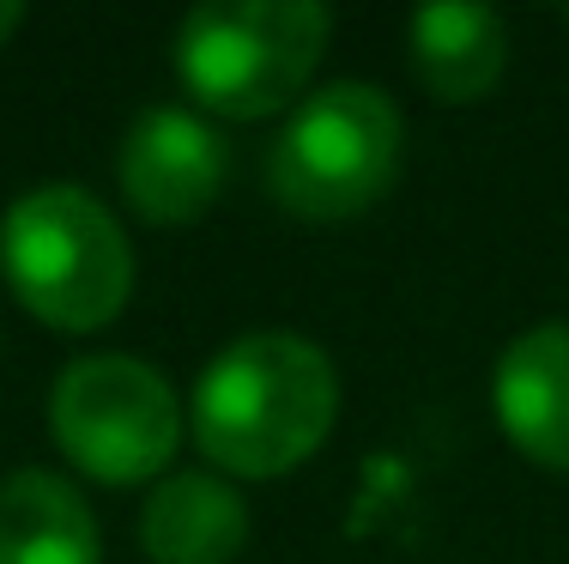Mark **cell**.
<instances>
[{
	"instance_id": "8",
	"label": "cell",
	"mask_w": 569,
	"mask_h": 564,
	"mask_svg": "<svg viewBox=\"0 0 569 564\" xmlns=\"http://www.w3.org/2000/svg\"><path fill=\"white\" fill-rule=\"evenodd\" d=\"M140 546L152 564H230L249 546V504L212 467H176L140 504Z\"/></svg>"
},
{
	"instance_id": "2",
	"label": "cell",
	"mask_w": 569,
	"mask_h": 564,
	"mask_svg": "<svg viewBox=\"0 0 569 564\" xmlns=\"http://www.w3.org/2000/svg\"><path fill=\"white\" fill-rule=\"evenodd\" d=\"M0 279L43 328L98 334L133 298V244L79 182H37L0 212Z\"/></svg>"
},
{
	"instance_id": "1",
	"label": "cell",
	"mask_w": 569,
	"mask_h": 564,
	"mask_svg": "<svg viewBox=\"0 0 569 564\" xmlns=\"http://www.w3.org/2000/svg\"><path fill=\"white\" fill-rule=\"evenodd\" d=\"M340 419V370L309 334H237L194 383L188 432L224 479H279L303 467Z\"/></svg>"
},
{
	"instance_id": "10",
	"label": "cell",
	"mask_w": 569,
	"mask_h": 564,
	"mask_svg": "<svg viewBox=\"0 0 569 564\" xmlns=\"http://www.w3.org/2000/svg\"><path fill=\"white\" fill-rule=\"evenodd\" d=\"M0 564H103V534L86 492L49 467L0 479Z\"/></svg>"
},
{
	"instance_id": "4",
	"label": "cell",
	"mask_w": 569,
	"mask_h": 564,
	"mask_svg": "<svg viewBox=\"0 0 569 564\" xmlns=\"http://www.w3.org/2000/svg\"><path fill=\"white\" fill-rule=\"evenodd\" d=\"M400 110L370 79H333L284 110L267 152V188L297 219H358L395 188Z\"/></svg>"
},
{
	"instance_id": "7",
	"label": "cell",
	"mask_w": 569,
	"mask_h": 564,
	"mask_svg": "<svg viewBox=\"0 0 569 564\" xmlns=\"http://www.w3.org/2000/svg\"><path fill=\"white\" fill-rule=\"evenodd\" d=\"M497 425L527 462L569 474V321H533L491 370Z\"/></svg>"
},
{
	"instance_id": "12",
	"label": "cell",
	"mask_w": 569,
	"mask_h": 564,
	"mask_svg": "<svg viewBox=\"0 0 569 564\" xmlns=\"http://www.w3.org/2000/svg\"><path fill=\"white\" fill-rule=\"evenodd\" d=\"M563 31H569V7H563Z\"/></svg>"
},
{
	"instance_id": "9",
	"label": "cell",
	"mask_w": 569,
	"mask_h": 564,
	"mask_svg": "<svg viewBox=\"0 0 569 564\" xmlns=\"http://www.w3.org/2000/svg\"><path fill=\"white\" fill-rule=\"evenodd\" d=\"M406 56L437 103H479L509 67V24L497 7H418L406 19Z\"/></svg>"
},
{
	"instance_id": "6",
	"label": "cell",
	"mask_w": 569,
	"mask_h": 564,
	"mask_svg": "<svg viewBox=\"0 0 569 564\" xmlns=\"http://www.w3.org/2000/svg\"><path fill=\"white\" fill-rule=\"evenodd\" d=\"M116 177L140 219L188 225L219 200V188L230 177V146L200 110L158 103V110L133 116V128L121 133Z\"/></svg>"
},
{
	"instance_id": "3",
	"label": "cell",
	"mask_w": 569,
	"mask_h": 564,
	"mask_svg": "<svg viewBox=\"0 0 569 564\" xmlns=\"http://www.w3.org/2000/svg\"><path fill=\"white\" fill-rule=\"evenodd\" d=\"M333 37L316 0H207L176 24V79L200 110L261 122L309 98V79Z\"/></svg>"
},
{
	"instance_id": "11",
	"label": "cell",
	"mask_w": 569,
	"mask_h": 564,
	"mask_svg": "<svg viewBox=\"0 0 569 564\" xmlns=\"http://www.w3.org/2000/svg\"><path fill=\"white\" fill-rule=\"evenodd\" d=\"M19 24H24V7H19V0H0V49L12 43V31H19Z\"/></svg>"
},
{
	"instance_id": "5",
	"label": "cell",
	"mask_w": 569,
	"mask_h": 564,
	"mask_svg": "<svg viewBox=\"0 0 569 564\" xmlns=\"http://www.w3.org/2000/svg\"><path fill=\"white\" fill-rule=\"evenodd\" d=\"M49 432L86 479L146 486L164 479L182 449V395L133 353H86L56 376Z\"/></svg>"
}]
</instances>
